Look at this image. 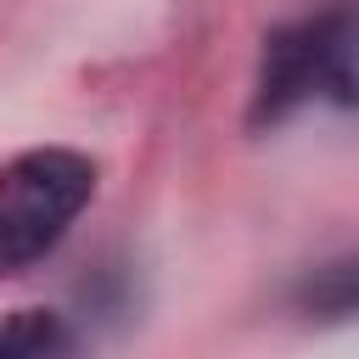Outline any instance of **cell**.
Returning a JSON list of instances; mask_svg holds the SVG:
<instances>
[{
    "instance_id": "1",
    "label": "cell",
    "mask_w": 359,
    "mask_h": 359,
    "mask_svg": "<svg viewBox=\"0 0 359 359\" xmlns=\"http://www.w3.org/2000/svg\"><path fill=\"white\" fill-rule=\"evenodd\" d=\"M95 196V163L67 146H34L0 168V275L56 252L67 224Z\"/></svg>"
},
{
    "instance_id": "2",
    "label": "cell",
    "mask_w": 359,
    "mask_h": 359,
    "mask_svg": "<svg viewBox=\"0 0 359 359\" xmlns=\"http://www.w3.org/2000/svg\"><path fill=\"white\" fill-rule=\"evenodd\" d=\"M314 95H331L337 107L359 101V34L348 17H314V22L275 28L258 56V84H252L247 118H252V129H264Z\"/></svg>"
},
{
    "instance_id": "3",
    "label": "cell",
    "mask_w": 359,
    "mask_h": 359,
    "mask_svg": "<svg viewBox=\"0 0 359 359\" xmlns=\"http://www.w3.org/2000/svg\"><path fill=\"white\" fill-rule=\"evenodd\" d=\"M297 309H303V314H320V320H348V314H359V252L309 269L303 286H297Z\"/></svg>"
},
{
    "instance_id": "4",
    "label": "cell",
    "mask_w": 359,
    "mask_h": 359,
    "mask_svg": "<svg viewBox=\"0 0 359 359\" xmlns=\"http://www.w3.org/2000/svg\"><path fill=\"white\" fill-rule=\"evenodd\" d=\"M67 348V331L56 314L45 309H17V314H0V359H28V353H56Z\"/></svg>"
}]
</instances>
